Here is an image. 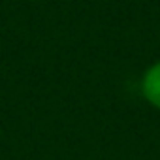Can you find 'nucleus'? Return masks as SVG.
I'll use <instances>...</instances> for the list:
<instances>
[{
	"label": "nucleus",
	"instance_id": "obj_1",
	"mask_svg": "<svg viewBox=\"0 0 160 160\" xmlns=\"http://www.w3.org/2000/svg\"><path fill=\"white\" fill-rule=\"evenodd\" d=\"M141 94L145 102L160 109V60L152 62L141 75Z\"/></svg>",
	"mask_w": 160,
	"mask_h": 160
}]
</instances>
